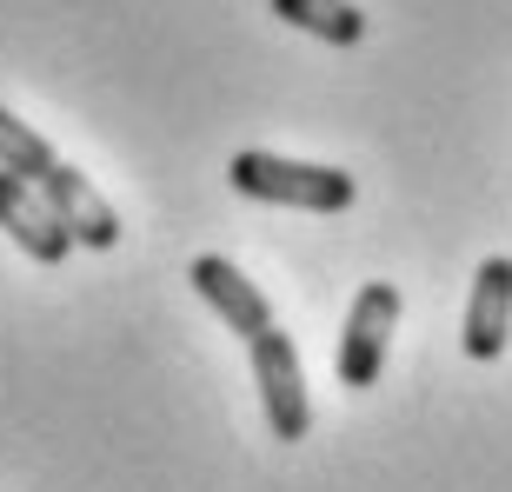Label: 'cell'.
Segmentation results:
<instances>
[{"label":"cell","instance_id":"obj_1","mask_svg":"<svg viewBox=\"0 0 512 492\" xmlns=\"http://www.w3.org/2000/svg\"><path fill=\"white\" fill-rule=\"evenodd\" d=\"M233 193L266 200V207H293V213H346L360 200V180L346 167H320V160H286V153H233L227 167Z\"/></svg>","mask_w":512,"mask_h":492},{"label":"cell","instance_id":"obj_2","mask_svg":"<svg viewBox=\"0 0 512 492\" xmlns=\"http://www.w3.org/2000/svg\"><path fill=\"white\" fill-rule=\"evenodd\" d=\"M399 313H406V300H399L393 280H366L360 293H353L346 326H340V353H333L340 386H353V393L380 386V366H386V346H393V333H399Z\"/></svg>","mask_w":512,"mask_h":492},{"label":"cell","instance_id":"obj_3","mask_svg":"<svg viewBox=\"0 0 512 492\" xmlns=\"http://www.w3.org/2000/svg\"><path fill=\"white\" fill-rule=\"evenodd\" d=\"M253 353V386H260V413L273 426V439H306L313 433V393H306V373H300V346L286 340L280 326H266L247 340Z\"/></svg>","mask_w":512,"mask_h":492},{"label":"cell","instance_id":"obj_4","mask_svg":"<svg viewBox=\"0 0 512 492\" xmlns=\"http://www.w3.org/2000/svg\"><path fill=\"white\" fill-rule=\"evenodd\" d=\"M0 227H7V240H14L27 260H40V266H60L67 253H74V233L54 220L47 193H40L34 180L7 173V167H0Z\"/></svg>","mask_w":512,"mask_h":492},{"label":"cell","instance_id":"obj_5","mask_svg":"<svg viewBox=\"0 0 512 492\" xmlns=\"http://www.w3.org/2000/svg\"><path fill=\"white\" fill-rule=\"evenodd\" d=\"M512 340V260L506 253H493V260H479L473 273V293H466V333H459V346H466V360L493 366L499 353H506Z\"/></svg>","mask_w":512,"mask_h":492},{"label":"cell","instance_id":"obj_6","mask_svg":"<svg viewBox=\"0 0 512 492\" xmlns=\"http://www.w3.org/2000/svg\"><path fill=\"white\" fill-rule=\"evenodd\" d=\"M187 280H193V293L227 320V333H240V340H253V333L273 326V306H266L260 280H247V273L233 260H220V253H200V260L187 266Z\"/></svg>","mask_w":512,"mask_h":492},{"label":"cell","instance_id":"obj_7","mask_svg":"<svg viewBox=\"0 0 512 492\" xmlns=\"http://www.w3.org/2000/svg\"><path fill=\"white\" fill-rule=\"evenodd\" d=\"M40 193H47V207H54V220L67 233H74V246H94V253H107V246L120 240V220H114V207L100 200V187L87 180L80 167H67L60 160L47 180H40Z\"/></svg>","mask_w":512,"mask_h":492},{"label":"cell","instance_id":"obj_8","mask_svg":"<svg viewBox=\"0 0 512 492\" xmlns=\"http://www.w3.org/2000/svg\"><path fill=\"white\" fill-rule=\"evenodd\" d=\"M266 7H273V20L326 40V47H360L366 40V14L353 0H266Z\"/></svg>","mask_w":512,"mask_h":492},{"label":"cell","instance_id":"obj_9","mask_svg":"<svg viewBox=\"0 0 512 492\" xmlns=\"http://www.w3.org/2000/svg\"><path fill=\"white\" fill-rule=\"evenodd\" d=\"M0 167H7V173H20V180H34V187H40V180H47V173L60 167V153L47 147V133H34L27 120H14L7 107H0Z\"/></svg>","mask_w":512,"mask_h":492}]
</instances>
